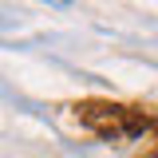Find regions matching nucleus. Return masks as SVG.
<instances>
[{
	"label": "nucleus",
	"mask_w": 158,
	"mask_h": 158,
	"mask_svg": "<svg viewBox=\"0 0 158 158\" xmlns=\"http://www.w3.org/2000/svg\"><path fill=\"white\" fill-rule=\"evenodd\" d=\"M40 4H56V8H67L71 0H40Z\"/></svg>",
	"instance_id": "nucleus-1"
}]
</instances>
